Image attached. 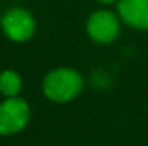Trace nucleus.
Masks as SVG:
<instances>
[{
	"mask_svg": "<svg viewBox=\"0 0 148 146\" xmlns=\"http://www.w3.org/2000/svg\"><path fill=\"white\" fill-rule=\"evenodd\" d=\"M82 76L69 67H59L49 72L43 79V93L52 102L65 103L82 92Z\"/></svg>",
	"mask_w": 148,
	"mask_h": 146,
	"instance_id": "1",
	"label": "nucleus"
},
{
	"mask_svg": "<svg viewBox=\"0 0 148 146\" xmlns=\"http://www.w3.org/2000/svg\"><path fill=\"white\" fill-rule=\"evenodd\" d=\"M30 110L25 99L7 97L0 103V135H14L25 129Z\"/></svg>",
	"mask_w": 148,
	"mask_h": 146,
	"instance_id": "2",
	"label": "nucleus"
},
{
	"mask_svg": "<svg viewBox=\"0 0 148 146\" xmlns=\"http://www.w3.org/2000/svg\"><path fill=\"white\" fill-rule=\"evenodd\" d=\"M1 29L9 39L14 42H26L33 36L36 22L27 10L13 7L9 9L1 17Z\"/></svg>",
	"mask_w": 148,
	"mask_h": 146,
	"instance_id": "3",
	"label": "nucleus"
},
{
	"mask_svg": "<svg viewBox=\"0 0 148 146\" xmlns=\"http://www.w3.org/2000/svg\"><path fill=\"white\" fill-rule=\"evenodd\" d=\"M86 32L98 43H111L119 33V20L109 10H98L89 16Z\"/></svg>",
	"mask_w": 148,
	"mask_h": 146,
	"instance_id": "4",
	"label": "nucleus"
},
{
	"mask_svg": "<svg viewBox=\"0 0 148 146\" xmlns=\"http://www.w3.org/2000/svg\"><path fill=\"white\" fill-rule=\"evenodd\" d=\"M118 14L128 26L148 30V0H119Z\"/></svg>",
	"mask_w": 148,
	"mask_h": 146,
	"instance_id": "5",
	"label": "nucleus"
},
{
	"mask_svg": "<svg viewBox=\"0 0 148 146\" xmlns=\"http://www.w3.org/2000/svg\"><path fill=\"white\" fill-rule=\"evenodd\" d=\"M22 90V77L14 70H4L0 73V92L6 97H16Z\"/></svg>",
	"mask_w": 148,
	"mask_h": 146,
	"instance_id": "6",
	"label": "nucleus"
},
{
	"mask_svg": "<svg viewBox=\"0 0 148 146\" xmlns=\"http://www.w3.org/2000/svg\"><path fill=\"white\" fill-rule=\"evenodd\" d=\"M101 3H105V4H109V3H114V1H116V0H98Z\"/></svg>",
	"mask_w": 148,
	"mask_h": 146,
	"instance_id": "7",
	"label": "nucleus"
}]
</instances>
